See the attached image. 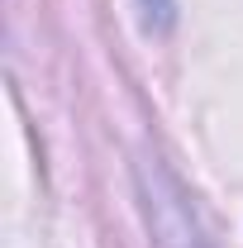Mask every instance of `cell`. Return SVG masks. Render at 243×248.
Returning a JSON list of instances; mask_svg holds the SVG:
<instances>
[{"label":"cell","instance_id":"obj_1","mask_svg":"<svg viewBox=\"0 0 243 248\" xmlns=\"http://www.w3.org/2000/svg\"><path fill=\"white\" fill-rule=\"evenodd\" d=\"M148 215L157 224V234H162V248H205L200 234H196V224L186 219V210H182V201H177L172 186H167V196L148 186Z\"/></svg>","mask_w":243,"mask_h":248}]
</instances>
